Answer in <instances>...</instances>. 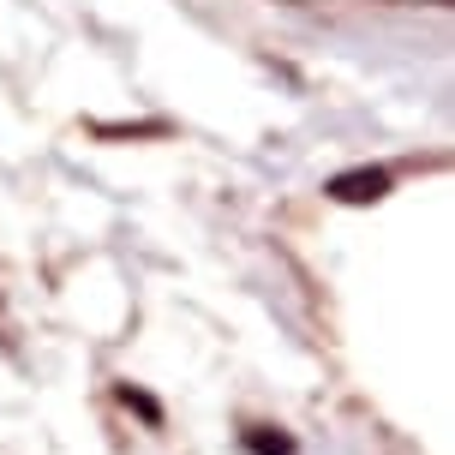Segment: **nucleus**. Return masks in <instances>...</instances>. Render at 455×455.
Returning <instances> with one entry per match:
<instances>
[{
  "mask_svg": "<svg viewBox=\"0 0 455 455\" xmlns=\"http://www.w3.org/2000/svg\"><path fill=\"white\" fill-rule=\"evenodd\" d=\"M389 186H395L389 168H347V174L323 180V198H336V204H378V198H389Z\"/></svg>",
  "mask_w": 455,
  "mask_h": 455,
  "instance_id": "obj_1",
  "label": "nucleus"
},
{
  "mask_svg": "<svg viewBox=\"0 0 455 455\" xmlns=\"http://www.w3.org/2000/svg\"><path fill=\"white\" fill-rule=\"evenodd\" d=\"M246 450L251 455H294V443L275 432V426H251V432H246Z\"/></svg>",
  "mask_w": 455,
  "mask_h": 455,
  "instance_id": "obj_2",
  "label": "nucleus"
},
{
  "mask_svg": "<svg viewBox=\"0 0 455 455\" xmlns=\"http://www.w3.org/2000/svg\"><path fill=\"white\" fill-rule=\"evenodd\" d=\"M120 402H126V408H138V413H144V419H150V426H162V408H156V395H144V389L120 384Z\"/></svg>",
  "mask_w": 455,
  "mask_h": 455,
  "instance_id": "obj_3",
  "label": "nucleus"
}]
</instances>
